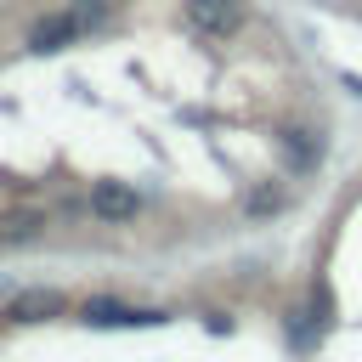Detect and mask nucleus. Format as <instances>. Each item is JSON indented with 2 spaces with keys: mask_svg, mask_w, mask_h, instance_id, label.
<instances>
[{
  "mask_svg": "<svg viewBox=\"0 0 362 362\" xmlns=\"http://www.w3.org/2000/svg\"><path fill=\"white\" fill-rule=\"evenodd\" d=\"M79 317L90 322V328H153V322H164V311H141V305H124V300H85L79 305Z\"/></svg>",
  "mask_w": 362,
  "mask_h": 362,
  "instance_id": "f257e3e1",
  "label": "nucleus"
},
{
  "mask_svg": "<svg viewBox=\"0 0 362 362\" xmlns=\"http://www.w3.org/2000/svg\"><path fill=\"white\" fill-rule=\"evenodd\" d=\"M90 215L107 221V226L136 221V187H124V181H96V187H90Z\"/></svg>",
  "mask_w": 362,
  "mask_h": 362,
  "instance_id": "f03ea898",
  "label": "nucleus"
},
{
  "mask_svg": "<svg viewBox=\"0 0 362 362\" xmlns=\"http://www.w3.org/2000/svg\"><path fill=\"white\" fill-rule=\"evenodd\" d=\"M79 34H85V23H79V11L68 6V11L40 17V23H34V34H28V45H34V51H62V45H74Z\"/></svg>",
  "mask_w": 362,
  "mask_h": 362,
  "instance_id": "7ed1b4c3",
  "label": "nucleus"
},
{
  "mask_svg": "<svg viewBox=\"0 0 362 362\" xmlns=\"http://www.w3.org/2000/svg\"><path fill=\"white\" fill-rule=\"evenodd\" d=\"M238 17H243V6L238 0H187V23L198 28V34H232L238 28Z\"/></svg>",
  "mask_w": 362,
  "mask_h": 362,
  "instance_id": "20e7f679",
  "label": "nucleus"
},
{
  "mask_svg": "<svg viewBox=\"0 0 362 362\" xmlns=\"http://www.w3.org/2000/svg\"><path fill=\"white\" fill-rule=\"evenodd\" d=\"M57 311H62V294H57V288H23V294H11V305H6L11 322H45V317H57Z\"/></svg>",
  "mask_w": 362,
  "mask_h": 362,
  "instance_id": "39448f33",
  "label": "nucleus"
},
{
  "mask_svg": "<svg viewBox=\"0 0 362 362\" xmlns=\"http://www.w3.org/2000/svg\"><path fill=\"white\" fill-rule=\"evenodd\" d=\"M283 153H288L294 164H311V158H317V147L305 141V130H283Z\"/></svg>",
  "mask_w": 362,
  "mask_h": 362,
  "instance_id": "423d86ee",
  "label": "nucleus"
},
{
  "mask_svg": "<svg viewBox=\"0 0 362 362\" xmlns=\"http://www.w3.org/2000/svg\"><path fill=\"white\" fill-rule=\"evenodd\" d=\"M277 204H283L277 192H255V198H249V209H255V215H266V209H277Z\"/></svg>",
  "mask_w": 362,
  "mask_h": 362,
  "instance_id": "0eeeda50",
  "label": "nucleus"
},
{
  "mask_svg": "<svg viewBox=\"0 0 362 362\" xmlns=\"http://www.w3.org/2000/svg\"><path fill=\"white\" fill-rule=\"evenodd\" d=\"M345 85H351V90H356V96H362V79H356V74H345Z\"/></svg>",
  "mask_w": 362,
  "mask_h": 362,
  "instance_id": "6e6552de",
  "label": "nucleus"
}]
</instances>
